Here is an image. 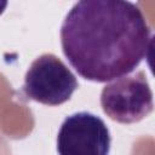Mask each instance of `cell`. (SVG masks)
<instances>
[{
	"mask_svg": "<svg viewBox=\"0 0 155 155\" xmlns=\"http://www.w3.org/2000/svg\"><path fill=\"white\" fill-rule=\"evenodd\" d=\"M151 42V29L140 8L125 0L78 1L61 27L65 58L81 78L94 82L132 73Z\"/></svg>",
	"mask_w": 155,
	"mask_h": 155,
	"instance_id": "obj_1",
	"label": "cell"
},
{
	"mask_svg": "<svg viewBox=\"0 0 155 155\" xmlns=\"http://www.w3.org/2000/svg\"><path fill=\"white\" fill-rule=\"evenodd\" d=\"M101 105L107 116L120 124H134L147 117L154 101L145 73L137 71L107 84L101 93Z\"/></svg>",
	"mask_w": 155,
	"mask_h": 155,
	"instance_id": "obj_2",
	"label": "cell"
},
{
	"mask_svg": "<svg viewBox=\"0 0 155 155\" xmlns=\"http://www.w3.org/2000/svg\"><path fill=\"white\" fill-rule=\"evenodd\" d=\"M78 87L75 75L63 61L52 53H44L28 68L23 92L31 101L54 107L68 102Z\"/></svg>",
	"mask_w": 155,
	"mask_h": 155,
	"instance_id": "obj_3",
	"label": "cell"
},
{
	"mask_svg": "<svg viewBox=\"0 0 155 155\" xmlns=\"http://www.w3.org/2000/svg\"><path fill=\"white\" fill-rule=\"evenodd\" d=\"M110 144L105 122L88 111L67 116L57 134L58 155H109Z\"/></svg>",
	"mask_w": 155,
	"mask_h": 155,
	"instance_id": "obj_4",
	"label": "cell"
},
{
	"mask_svg": "<svg viewBox=\"0 0 155 155\" xmlns=\"http://www.w3.org/2000/svg\"><path fill=\"white\" fill-rule=\"evenodd\" d=\"M7 6V1H4V0H0V15L4 12L5 7Z\"/></svg>",
	"mask_w": 155,
	"mask_h": 155,
	"instance_id": "obj_5",
	"label": "cell"
}]
</instances>
